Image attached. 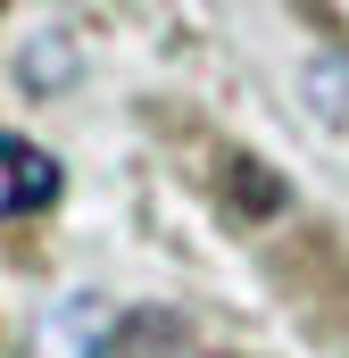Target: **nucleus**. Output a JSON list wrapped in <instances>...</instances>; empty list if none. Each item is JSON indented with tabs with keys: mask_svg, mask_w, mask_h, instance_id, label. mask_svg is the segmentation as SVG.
<instances>
[{
	"mask_svg": "<svg viewBox=\"0 0 349 358\" xmlns=\"http://www.w3.org/2000/svg\"><path fill=\"white\" fill-rule=\"evenodd\" d=\"M59 200V159L0 134V217H25V208H50Z\"/></svg>",
	"mask_w": 349,
	"mask_h": 358,
	"instance_id": "f257e3e1",
	"label": "nucleus"
}]
</instances>
